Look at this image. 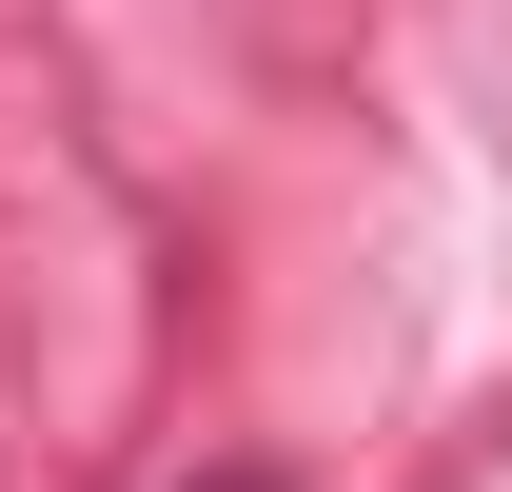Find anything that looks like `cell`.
<instances>
[{"label": "cell", "mask_w": 512, "mask_h": 492, "mask_svg": "<svg viewBox=\"0 0 512 492\" xmlns=\"http://www.w3.org/2000/svg\"><path fill=\"white\" fill-rule=\"evenodd\" d=\"M197 492H276V473H197Z\"/></svg>", "instance_id": "6da1fadb"}]
</instances>
